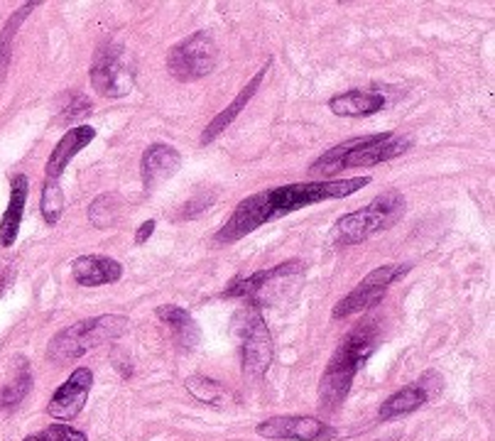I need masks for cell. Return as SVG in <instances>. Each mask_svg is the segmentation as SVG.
I'll list each match as a JSON object with an SVG mask.
<instances>
[{"instance_id":"11","label":"cell","mask_w":495,"mask_h":441,"mask_svg":"<svg viewBox=\"0 0 495 441\" xmlns=\"http://www.w3.org/2000/svg\"><path fill=\"white\" fill-rule=\"evenodd\" d=\"M257 434L280 441H331L336 429L317 417H270L257 424Z\"/></svg>"},{"instance_id":"28","label":"cell","mask_w":495,"mask_h":441,"mask_svg":"<svg viewBox=\"0 0 495 441\" xmlns=\"http://www.w3.org/2000/svg\"><path fill=\"white\" fill-rule=\"evenodd\" d=\"M155 220H145V223H143V226H140L138 229V233H135V243H138V246H143V243H147V238H150V236H152V230H155Z\"/></svg>"},{"instance_id":"15","label":"cell","mask_w":495,"mask_h":441,"mask_svg":"<svg viewBox=\"0 0 495 441\" xmlns=\"http://www.w3.org/2000/svg\"><path fill=\"white\" fill-rule=\"evenodd\" d=\"M72 275L76 285L82 287H101L118 282L123 275V265L118 260L106 255H82L74 260Z\"/></svg>"},{"instance_id":"21","label":"cell","mask_w":495,"mask_h":441,"mask_svg":"<svg viewBox=\"0 0 495 441\" xmlns=\"http://www.w3.org/2000/svg\"><path fill=\"white\" fill-rule=\"evenodd\" d=\"M187 390L192 393L199 402H206L212 404V407H223L226 404V400H229V395H226V390H223V385L221 383H216V380H209V377H202V376H194L187 380Z\"/></svg>"},{"instance_id":"18","label":"cell","mask_w":495,"mask_h":441,"mask_svg":"<svg viewBox=\"0 0 495 441\" xmlns=\"http://www.w3.org/2000/svg\"><path fill=\"white\" fill-rule=\"evenodd\" d=\"M329 108L334 116H341V118H368L386 108V96L373 91H346L334 96Z\"/></svg>"},{"instance_id":"17","label":"cell","mask_w":495,"mask_h":441,"mask_svg":"<svg viewBox=\"0 0 495 441\" xmlns=\"http://www.w3.org/2000/svg\"><path fill=\"white\" fill-rule=\"evenodd\" d=\"M30 182L25 175L13 177V184H10V202L8 209L3 213V220H0V243L8 248L18 238L20 223H22V212H25V202H28Z\"/></svg>"},{"instance_id":"1","label":"cell","mask_w":495,"mask_h":441,"mask_svg":"<svg viewBox=\"0 0 495 441\" xmlns=\"http://www.w3.org/2000/svg\"><path fill=\"white\" fill-rule=\"evenodd\" d=\"M370 182L373 179L366 175L349 177V179H324V182H297L257 192L236 206V212L230 213V219L216 233V240L219 243H236L270 220L290 216V213L300 212L304 206H312V203L346 199Z\"/></svg>"},{"instance_id":"7","label":"cell","mask_w":495,"mask_h":441,"mask_svg":"<svg viewBox=\"0 0 495 441\" xmlns=\"http://www.w3.org/2000/svg\"><path fill=\"white\" fill-rule=\"evenodd\" d=\"M216 59H219V47L213 42V37L202 30L169 49L167 69L177 82H196L213 72Z\"/></svg>"},{"instance_id":"14","label":"cell","mask_w":495,"mask_h":441,"mask_svg":"<svg viewBox=\"0 0 495 441\" xmlns=\"http://www.w3.org/2000/svg\"><path fill=\"white\" fill-rule=\"evenodd\" d=\"M179 165H182V157L175 147L162 145V143L147 147L140 160V177H143L145 189H152L160 182L169 179L179 169Z\"/></svg>"},{"instance_id":"23","label":"cell","mask_w":495,"mask_h":441,"mask_svg":"<svg viewBox=\"0 0 495 441\" xmlns=\"http://www.w3.org/2000/svg\"><path fill=\"white\" fill-rule=\"evenodd\" d=\"M39 212L45 216V220L49 226H55L62 212H65V194L59 189V182L56 179H47L45 186H42V202H39Z\"/></svg>"},{"instance_id":"13","label":"cell","mask_w":495,"mask_h":441,"mask_svg":"<svg viewBox=\"0 0 495 441\" xmlns=\"http://www.w3.org/2000/svg\"><path fill=\"white\" fill-rule=\"evenodd\" d=\"M93 387V373L91 368H76L72 376L66 377L65 383L59 385L55 397L49 400L47 412L56 417V419H74L79 417L83 410V404L89 400V393Z\"/></svg>"},{"instance_id":"4","label":"cell","mask_w":495,"mask_h":441,"mask_svg":"<svg viewBox=\"0 0 495 441\" xmlns=\"http://www.w3.org/2000/svg\"><path fill=\"white\" fill-rule=\"evenodd\" d=\"M128 319L126 316H116V314H106V316H96V319H83V322L74 324L69 329L59 331L55 339L49 341L47 356L55 363H72V360L86 356L96 346H103V343L123 336L128 331Z\"/></svg>"},{"instance_id":"12","label":"cell","mask_w":495,"mask_h":441,"mask_svg":"<svg viewBox=\"0 0 495 441\" xmlns=\"http://www.w3.org/2000/svg\"><path fill=\"white\" fill-rule=\"evenodd\" d=\"M441 387H444V380H441L439 373L430 370L427 376H422L420 380H414L407 387H403L400 393H395L393 397H387L378 417L380 419H395V417H403V414H410L414 410H420L422 404L431 402L434 397L439 395Z\"/></svg>"},{"instance_id":"9","label":"cell","mask_w":495,"mask_h":441,"mask_svg":"<svg viewBox=\"0 0 495 441\" xmlns=\"http://www.w3.org/2000/svg\"><path fill=\"white\" fill-rule=\"evenodd\" d=\"M410 270H412V265H383L373 270L363 282H358L353 292L346 294L334 307V319H343V316H351V314L366 312V309L378 307V304L386 299L387 287L397 282L403 275H407Z\"/></svg>"},{"instance_id":"22","label":"cell","mask_w":495,"mask_h":441,"mask_svg":"<svg viewBox=\"0 0 495 441\" xmlns=\"http://www.w3.org/2000/svg\"><path fill=\"white\" fill-rule=\"evenodd\" d=\"M118 212H120V202L118 196H113V194H101L96 202L89 206V219L99 230L110 229L116 220H118Z\"/></svg>"},{"instance_id":"10","label":"cell","mask_w":495,"mask_h":441,"mask_svg":"<svg viewBox=\"0 0 495 441\" xmlns=\"http://www.w3.org/2000/svg\"><path fill=\"white\" fill-rule=\"evenodd\" d=\"M412 147V138L403 133H378V135H363L349 155L341 160L339 169H353V167H373L387 160H395Z\"/></svg>"},{"instance_id":"5","label":"cell","mask_w":495,"mask_h":441,"mask_svg":"<svg viewBox=\"0 0 495 441\" xmlns=\"http://www.w3.org/2000/svg\"><path fill=\"white\" fill-rule=\"evenodd\" d=\"M304 277V263L302 260H287L282 265L273 267V270H260L256 275L236 277L223 297H239V299H248L250 307H270V304L284 299L290 290L302 282Z\"/></svg>"},{"instance_id":"24","label":"cell","mask_w":495,"mask_h":441,"mask_svg":"<svg viewBox=\"0 0 495 441\" xmlns=\"http://www.w3.org/2000/svg\"><path fill=\"white\" fill-rule=\"evenodd\" d=\"M32 8H37V3H25V5L15 13V18L8 20V25L0 32V74L5 72V66H8L10 62V55H13V37L18 32V25L25 20V15H28Z\"/></svg>"},{"instance_id":"20","label":"cell","mask_w":495,"mask_h":441,"mask_svg":"<svg viewBox=\"0 0 495 441\" xmlns=\"http://www.w3.org/2000/svg\"><path fill=\"white\" fill-rule=\"evenodd\" d=\"M157 319L165 322L172 329L177 343L182 349H196L199 346L202 331H199V324L194 322L192 314L187 312V309L175 307V304H162V307H157Z\"/></svg>"},{"instance_id":"26","label":"cell","mask_w":495,"mask_h":441,"mask_svg":"<svg viewBox=\"0 0 495 441\" xmlns=\"http://www.w3.org/2000/svg\"><path fill=\"white\" fill-rule=\"evenodd\" d=\"M91 110V101L83 96V93L74 91L69 93V103L62 108V116H59V123H69V120H76L86 116Z\"/></svg>"},{"instance_id":"2","label":"cell","mask_w":495,"mask_h":441,"mask_svg":"<svg viewBox=\"0 0 495 441\" xmlns=\"http://www.w3.org/2000/svg\"><path fill=\"white\" fill-rule=\"evenodd\" d=\"M378 341H380V326L376 319L360 322L351 329L346 339L329 360L319 383V407L321 410H339L341 402L346 400L351 383L360 368L366 366L368 359L376 353Z\"/></svg>"},{"instance_id":"3","label":"cell","mask_w":495,"mask_h":441,"mask_svg":"<svg viewBox=\"0 0 495 441\" xmlns=\"http://www.w3.org/2000/svg\"><path fill=\"white\" fill-rule=\"evenodd\" d=\"M404 206H407V202L400 192L380 194L368 206L341 216L331 226V246H356V243L373 238L380 230L397 223V219L404 213Z\"/></svg>"},{"instance_id":"19","label":"cell","mask_w":495,"mask_h":441,"mask_svg":"<svg viewBox=\"0 0 495 441\" xmlns=\"http://www.w3.org/2000/svg\"><path fill=\"white\" fill-rule=\"evenodd\" d=\"M267 69H270V65L263 66V69H260V72H257L256 76H253V79H250V83H248L246 89H243V91H240L239 96H236V101L230 103L229 108H223V110H221L219 116H216V118H213L212 123H209V128L204 130V135H202V145H209V143H212V140L219 138L221 133H223V130L229 128V125H230V123H233V120L239 118V113H240V110L246 108L248 101H250V99H253V96H256L257 89H260V83H263V79H265Z\"/></svg>"},{"instance_id":"6","label":"cell","mask_w":495,"mask_h":441,"mask_svg":"<svg viewBox=\"0 0 495 441\" xmlns=\"http://www.w3.org/2000/svg\"><path fill=\"white\" fill-rule=\"evenodd\" d=\"M236 339L240 346V359L248 377H263L273 363V336L267 331L263 312L256 307L240 309L233 319Z\"/></svg>"},{"instance_id":"16","label":"cell","mask_w":495,"mask_h":441,"mask_svg":"<svg viewBox=\"0 0 495 441\" xmlns=\"http://www.w3.org/2000/svg\"><path fill=\"white\" fill-rule=\"evenodd\" d=\"M93 138H96V130L91 125H79V128H72L66 133L65 138L56 143V147L52 150V155L47 160V179H59V175L65 172L66 165L72 162L74 157L82 152L83 147L91 145Z\"/></svg>"},{"instance_id":"25","label":"cell","mask_w":495,"mask_h":441,"mask_svg":"<svg viewBox=\"0 0 495 441\" xmlns=\"http://www.w3.org/2000/svg\"><path fill=\"white\" fill-rule=\"evenodd\" d=\"M30 387H32V377L30 376H20L13 385L0 387V410L18 407L22 402V397L30 393Z\"/></svg>"},{"instance_id":"29","label":"cell","mask_w":495,"mask_h":441,"mask_svg":"<svg viewBox=\"0 0 495 441\" xmlns=\"http://www.w3.org/2000/svg\"><path fill=\"white\" fill-rule=\"evenodd\" d=\"M25 441H45V439H42L39 434H32V437H28V439H25Z\"/></svg>"},{"instance_id":"27","label":"cell","mask_w":495,"mask_h":441,"mask_svg":"<svg viewBox=\"0 0 495 441\" xmlns=\"http://www.w3.org/2000/svg\"><path fill=\"white\" fill-rule=\"evenodd\" d=\"M45 441H89L86 434L74 429V427H66V424H55V427H47L45 432L39 434Z\"/></svg>"},{"instance_id":"8","label":"cell","mask_w":495,"mask_h":441,"mask_svg":"<svg viewBox=\"0 0 495 441\" xmlns=\"http://www.w3.org/2000/svg\"><path fill=\"white\" fill-rule=\"evenodd\" d=\"M91 86L96 93L109 96V99H123L133 91V83H135V74L128 62V52L120 45H103L96 56H93L91 65Z\"/></svg>"}]
</instances>
